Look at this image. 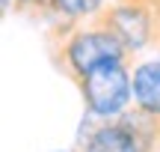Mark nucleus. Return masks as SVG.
Segmentation results:
<instances>
[{
  "mask_svg": "<svg viewBox=\"0 0 160 152\" xmlns=\"http://www.w3.org/2000/svg\"><path fill=\"white\" fill-rule=\"evenodd\" d=\"M86 140H80V152H160V119L128 107L122 117L86 122Z\"/></svg>",
  "mask_w": 160,
  "mask_h": 152,
  "instance_id": "f03ea898",
  "label": "nucleus"
},
{
  "mask_svg": "<svg viewBox=\"0 0 160 152\" xmlns=\"http://www.w3.org/2000/svg\"><path fill=\"white\" fill-rule=\"evenodd\" d=\"M6 6H15V12H51V0H3Z\"/></svg>",
  "mask_w": 160,
  "mask_h": 152,
  "instance_id": "423d86ee",
  "label": "nucleus"
},
{
  "mask_svg": "<svg viewBox=\"0 0 160 152\" xmlns=\"http://www.w3.org/2000/svg\"><path fill=\"white\" fill-rule=\"evenodd\" d=\"M48 48H51V60L71 84L86 78L98 63L107 60H128L131 63L133 54L116 39L110 30L98 27L92 21H65L48 30Z\"/></svg>",
  "mask_w": 160,
  "mask_h": 152,
  "instance_id": "f257e3e1",
  "label": "nucleus"
},
{
  "mask_svg": "<svg viewBox=\"0 0 160 152\" xmlns=\"http://www.w3.org/2000/svg\"><path fill=\"white\" fill-rule=\"evenodd\" d=\"M83 95V107L95 119H113L131 107L133 101V72L128 60H107L98 63L77 84Z\"/></svg>",
  "mask_w": 160,
  "mask_h": 152,
  "instance_id": "7ed1b4c3",
  "label": "nucleus"
},
{
  "mask_svg": "<svg viewBox=\"0 0 160 152\" xmlns=\"http://www.w3.org/2000/svg\"><path fill=\"white\" fill-rule=\"evenodd\" d=\"M104 6V0H51V12L65 21H92Z\"/></svg>",
  "mask_w": 160,
  "mask_h": 152,
  "instance_id": "39448f33",
  "label": "nucleus"
},
{
  "mask_svg": "<svg viewBox=\"0 0 160 152\" xmlns=\"http://www.w3.org/2000/svg\"><path fill=\"white\" fill-rule=\"evenodd\" d=\"M74 152H80V149H74Z\"/></svg>",
  "mask_w": 160,
  "mask_h": 152,
  "instance_id": "0eeeda50",
  "label": "nucleus"
},
{
  "mask_svg": "<svg viewBox=\"0 0 160 152\" xmlns=\"http://www.w3.org/2000/svg\"><path fill=\"white\" fill-rule=\"evenodd\" d=\"M133 107L160 117V57L145 60L133 69Z\"/></svg>",
  "mask_w": 160,
  "mask_h": 152,
  "instance_id": "20e7f679",
  "label": "nucleus"
}]
</instances>
